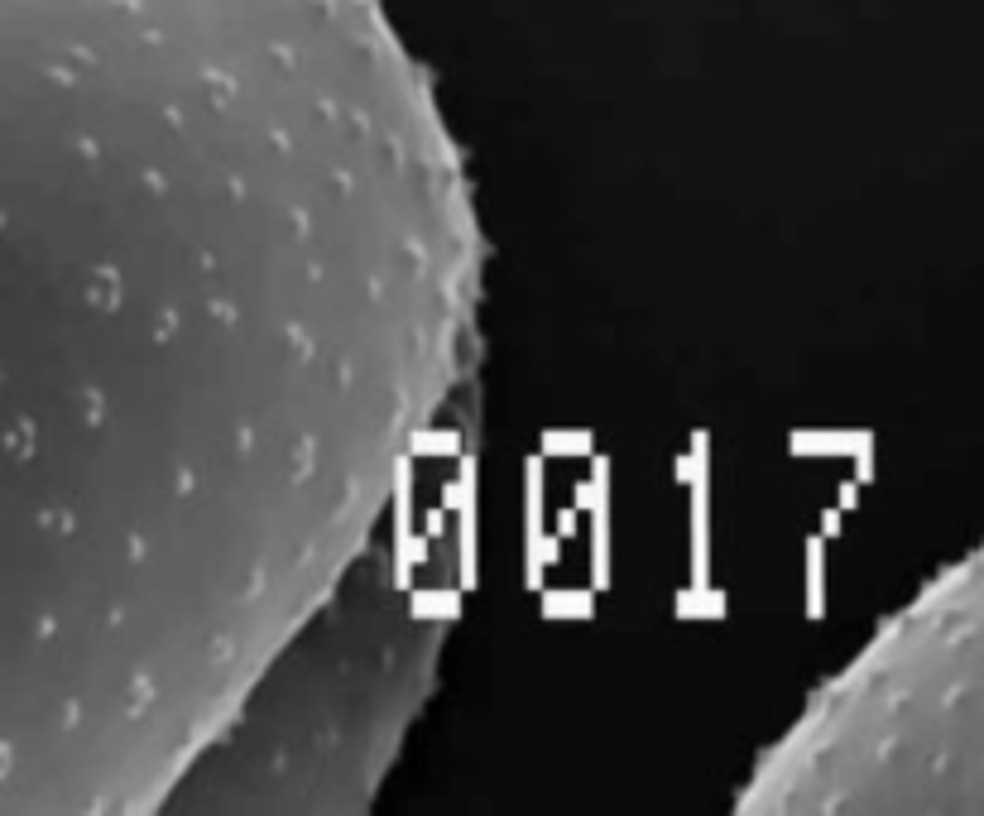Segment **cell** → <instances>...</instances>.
<instances>
[{
  "instance_id": "6",
  "label": "cell",
  "mask_w": 984,
  "mask_h": 816,
  "mask_svg": "<svg viewBox=\"0 0 984 816\" xmlns=\"http://www.w3.org/2000/svg\"><path fill=\"white\" fill-rule=\"evenodd\" d=\"M596 610V600H591V591H548L543 596V615L548 620H562V615H591Z\"/></svg>"
},
{
  "instance_id": "3",
  "label": "cell",
  "mask_w": 984,
  "mask_h": 816,
  "mask_svg": "<svg viewBox=\"0 0 984 816\" xmlns=\"http://www.w3.org/2000/svg\"><path fill=\"white\" fill-rule=\"evenodd\" d=\"M869 432H855V437H840V432H792V452H812V456H826V452H860V442Z\"/></svg>"
},
{
  "instance_id": "7",
  "label": "cell",
  "mask_w": 984,
  "mask_h": 816,
  "mask_svg": "<svg viewBox=\"0 0 984 816\" xmlns=\"http://www.w3.org/2000/svg\"><path fill=\"white\" fill-rule=\"evenodd\" d=\"M677 615H725V596L711 586H692L677 600Z\"/></svg>"
},
{
  "instance_id": "11",
  "label": "cell",
  "mask_w": 984,
  "mask_h": 816,
  "mask_svg": "<svg viewBox=\"0 0 984 816\" xmlns=\"http://www.w3.org/2000/svg\"><path fill=\"white\" fill-rule=\"evenodd\" d=\"M855 500H860V490L845 480V485H840V509H855Z\"/></svg>"
},
{
  "instance_id": "2",
  "label": "cell",
  "mask_w": 984,
  "mask_h": 816,
  "mask_svg": "<svg viewBox=\"0 0 984 816\" xmlns=\"http://www.w3.org/2000/svg\"><path fill=\"white\" fill-rule=\"evenodd\" d=\"M591 572H596V591L610 586V500L591 504Z\"/></svg>"
},
{
  "instance_id": "1",
  "label": "cell",
  "mask_w": 984,
  "mask_h": 816,
  "mask_svg": "<svg viewBox=\"0 0 984 816\" xmlns=\"http://www.w3.org/2000/svg\"><path fill=\"white\" fill-rule=\"evenodd\" d=\"M696 480H692V586H711V524H706V437L692 442Z\"/></svg>"
},
{
  "instance_id": "9",
  "label": "cell",
  "mask_w": 984,
  "mask_h": 816,
  "mask_svg": "<svg viewBox=\"0 0 984 816\" xmlns=\"http://www.w3.org/2000/svg\"><path fill=\"white\" fill-rule=\"evenodd\" d=\"M456 447H461L456 432H418V437H413V452L418 456H447V452H456Z\"/></svg>"
},
{
  "instance_id": "8",
  "label": "cell",
  "mask_w": 984,
  "mask_h": 816,
  "mask_svg": "<svg viewBox=\"0 0 984 816\" xmlns=\"http://www.w3.org/2000/svg\"><path fill=\"white\" fill-rule=\"evenodd\" d=\"M543 452L557 456H586L591 452V432H543Z\"/></svg>"
},
{
  "instance_id": "5",
  "label": "cell",
  "mask_w": 984,
  "mask_h": 816,
  "mask_svg": "<svg viewBox=\"0 0 984 816\" xmlns=\"http://www.w3.org/2000/svg\"><path fill=\"white\" fill-rule=\"evenodd\" d=\"M413 615L418 620H456L461 615V596L456 591H418L413 596Z\"/></svg>"
},
{
  "instance_id": "12",
  "label": "cell",
  "mask_w": 984,
  "mask_h": 816,
  "mask_svg": "<svg viewBox=\"0 0 984 816\" xmlns=\"http://www.w3.org/2000/svg\"><path fill=\"white\" fill-rule=\"evenodd\" d=\"M557 533H562V538H572V533H576V514H572V509L557 519Z\"/></svg>"
},
{
  "instance_id": "10",
  "label": "cell",
  "mask_w": 984,
  "mask_h": 816,
  "mask_svg": "<svg viewBox=\"0 0 984 816\" xmlns=\"http://www.w3.org/2000/svg\"><path fill=\"white\" fill-rule=\"evenodd\" d=\"M821 533H826V538H836L840 533V509H826V514H821Z\"/></svg>"
},
{
  "instance_id": "4",
  "label": "cell",
  "mask_w": 984,
  "mask_h": 816,
  "mask_svg": "<svg viewBox=\"0 0 984 816\" xmlns=\"http://www.w3.org/2000/svg\"><path fill=\"white\" fill-rule=\"evenodd\" d=\"M807 615H826V562H821V538H807Z\"/></svg>"
}]
</instances>
